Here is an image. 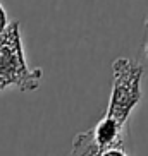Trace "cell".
Segmentation results:
<instances>
[{
    "instance_id": "obj_1",
    "label": "cell",
    "mask_w": 148,
    "mask_h": 156,
    "mask_svg": "<svg viewBox=\"0 0 148 156\" xmlns=\"http://www.w3.org/2000/svg\"><path fill=\"white\" fill-rule=\"evenodd\" d=\"M42 69H31L26 62L19 21H10L0 33V91L14 86L19 91L29 93L40 87Z\"/></svg>"
},
{
    "instance_id": "obj_2",
    "label": "cell",
    "mask_w": 148,
    "mask_h": 156,
    "mask_svg": "<svg viewBox=\"0 0 148 156\" xmlns=\"http://www.w3.org/2000/svg\"><path fill=\"white\" fill-rule=\"evenodd\" d=\"M145 67L134 58L120 57L112 62V91L107 113L119 124L126 125L134 108L143 100Z\"/></svg>"
},
{
    "instance_id": "obj_3",
    "label": "cell",
    "mask_w": 148,
    "mask_h": 156,
    "mask_svg": "<svg viewBox=\"0 0 148 156\" xmlns=\"http://www.w3.org/2000/svg\"><path fill=\"white\" fill-rule=\"evenodd\" d=\"M67 156H129L124 149V144L105 147L103 149L93 137L91 130L78 134L72 141V149Z\"/></svg>"
},
{
    "instance_id": "obj_4",
    "label": "cell",
    "mask_w": 148,
    "mask_h": 156,
    "mask_svg": "<svg viewBox=\"0 0 148 156\" xmlns=\"http://www.w3.org/2000/svg\"><path fill=\"white\" fill-rule=\"evenodd\" d=\"M95 141L105 149V147L116 146V144H124L126 137V125L119 124L116 119L105 115L102 120H98L95 127L90 129Z\"/></svg>"
},
{
    "instance_id": "obj_5",
    "label": "cell",
    "mask_w": 148,
    "mask_h": 156,
    "mask_svg": "<svg viewBox=\"0 0 148 156\" xmlns=\"http://www.w3.org/2000/svg\"><path fill=\"white\" fill-rule=\"evenodd\" d=\"M9 26V21H7V12H5V9L2 7V4H0V33L5 31V28Z\"/></svg>"
},
{
    "instance_id": "obj_6",
    "label": "cell",
    "mask_w": 148,
    "mask_h": 156,
    "mask_svg": "<svg viewBox=\"0 0 148 156\" xmlns=\"http://www.w3.org/2000/svg\"><path fill=\"white\" fill-rule=\"evenodd\" d=\"M145 55H146V58H148V43L145 45Z\"/></svg>"
}]
</instances>
